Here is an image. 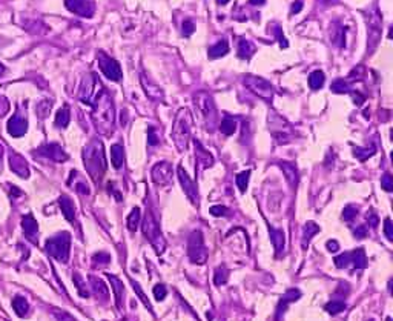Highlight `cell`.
<instances>
[{"label":"cell","instance_id":"6da1fadb","mask_svg":"<svg viewBox=\"0 0 393 321\" xmlns=\"http://www.w3.org/2000/svg\"><path fill=\"white\" fill-rule=\"evenodd\" d=\"M91 106H92V120L97 131L102 134L112 133V128L115 123V108L108 91L103 89Z\"/></svg>","mask_w":393,"mask_h":321},{"label":"cell","instance_id":"7a4b0ae2","mask_svg":"<svg viewBox=\"0 0 393 321\" xmlns=\"http://www.w3.org/2000/svg\"><path fill=\"white\" fill-rule=\"evenodd\" d=\"M83 160H85V167L88 169L92 180L95 183H99L106 172V159H105L103 143L99 140H94L91 145H88L83 151Z\"/></svg>","mask_w":393,"mask_h":321},{"label":"cell","instance_id":"3957f363","mask_svg":"<svg viewBox=\"0 0 393 321\" xmlns=\"http://www.w3.org/2000/svg\"><path fill=\"white\" fill-rule=\"evenodd\" d=\"M191 131H192V114L189 109L183 108L177 112L172 125V140L175 148L180 153H185L189 146L191 140Z\"/></svg>","mask_w":393,"mask_h":321},{"label":"cell","instance_id":"277c9868","mask_svg":"<svg viewBox=\"0 0 393 321\" xmlns=\"http://www.w3.org/2000/svg\"><path fill=\"white\" fill-rule=\"evenodd\" d=\"M142 228H143V234L145 237L151 241V244L155 248L157 254H163L165 252V248H166V240L163 238L162 235V231H160V226H159V221L157 218L154 217V214L151 211H146L145 214V220L142 223Z\"/></svg>","mask_w":393,"mask_h":321},{"label":"cell","instance_id":"5b68a950","mask_svg":"<svg viewBox=\"0 0 393 321\" xmlns=\"http://www.w3.org/2000/svg\"><path fill=\"white\" fill-rule=\"evenodd\" d=\"M243 83L246 85V88L253 92L257 97L263 99L264 102H272L273 99V86L263 77H258V75H252V74H247L244 75L243 79Z\"/></svg>","mask_w":393,"mask_h":321},{"label":"cell","instance_id":"8992f818","mask_svg":"<svg viewBox=\"0 0 393 321\" xmlns=\"http://www.w3.org/2000/svg\"><path fill=\"white\" fill-rule=\"evenodd\" d=\"M194 105H195L196 111L200 112V117L212 125L217 119V109H215V103L212 100V97L207 92H196L194 96Z\"/></svg>","mask_w":393,"mask_h":321},{"label":"cell","instance_id":"52a82bcc","mask_svg":"<svg viewBox=\"0 0 393 321\" xmlns=\"http://www.w3.org/2000/svg\"><path fill=\"white\" fill-rule=\"evenodd\" d=\"M188 255H189L191 261L195 263V265H204L206 263V260H207V249L204 246L201 231H194L189 235V240H188Z\"/></svg>","mask_w":393,"mask_h":321},{"label":"cell","instance_id":"ba28073f","mask_svg":"<svg viewBox=\"0 0 393 321\" xmlns=\"http://www.w3.org/2000/svg\"><path fill=\"white\" fill-rule=\"evenodd\" d=\"M46 249L52 257L58 258L60 261H66L68 255H69V234L63 232V234L48 240Z\"/></svg>","mask_w":393,"mask_h":321},{"label":"cell","instance_id":"9c48e42d","mask_svg":"<svg viewBox=\"0 0 393 321\" xmlns=\"http://www.w3.org/2000/svg\"><path fill=\"white\" fill-rule=\"evenodd\" d=\"M103 85L102 82L97 79L95 74H89L86 79H85V83L82 86V92H80V100L88 103V105H92L94 100L100 96V92L103 91Z\"/></svg>","mask_w":393,"mask_h":321},{"label":"cell","instance_id":"30bf717a","mask_svg":"<svg viewBox=\"0 0 393 321\" xmlns=\"http://www.w3.org/2000/svg\"><path fill=\"white\" fill-rule=\"evenodd\" d=\"M99 66L102 72L112 82H120L122 80V68L119 62L112 57H109L105 52H99Z\"/></svg>","mask_w":393,"mask_h":321},{"label":"cell","instance_id":"8fae6325","mask_svg":"<svg viewBox=\"0 0 393 321\" xmlns=\"http://www.w3.org/2000/svg\"><path fill=\"white\" fill-rule=\"evenodd\" d=\"M177 174H179V178H180V183H182V186H183L185 194L188 195V198L191 200V203L198 207V206H200V195H198L195 183H194L192 178L188 175V172L183 169V166H179V167H177Z\"/></svg>","mask_w":393,"mask_h":321},{"label":"cell","instance_id":"7c38bea8","mask_svg":"<svg viewBox=\"0 0 393 321\" xmlns=\"http://www.w3.org/2000/svg\"><path fill=\"white\" fill-rule=\"evenodd\" d=\"M151 177L155 184H160V186L168 184L172 178V164L169 161L157 163L151 171Z\"/></svg>","mask_w":393,"mask_h":321},{"label":"cell","instance_id":"4fadbf2b","mask_svg":"<svg viewBox=\"0 0 393 321\" xmlns=\"http://www.w3.org/2000/svg\"><path fill=\"white\" fill-rule=\"evenodd\" d=\"M140 83H142V86H143V89H145V92H146V96L152 100V102H163L165 100V92H163V89L157 85V83H154L146 74H140Z\"/></svg>","mask_w":393,"mask_h":321},{"label":"cell","instance_id":"5bb4252c","mask_svg":"<svg viewBox=\"0 0 393 321\" xmlns=\"http://www.w3.org/2000/svg\"><path fill=\"white\" fill-rule=\"evenodd\" d=\"M65 6L82 17H92L94 14V3L91 0H65Z\"/></svg>","mask_w":393,"mask_h":321},{"label":"cell","instance_id":"9a60e30c","mask_svg":"<svg viewBox=\"0 0 393 321\" xmlns=\"http://www.w3.org/2000/svg\"><path fill=\"white\" fill-rule=\"evenodd\" d=\"M28 131V122L20 114H14L8 122V133L12 137H22Z\"/></svg>","mask_w":393,"mask_h":321},{"label":"cell","instance_id":"2e32d148","mask_svg":"<svg viewBox=\"0 0 393 321\" xmlns=\"http://www.w3.org/2000/svg\"><path fill=\"white\" fill-rule=\"evenodd\" d=\"M300 297H301V292H300L298 289H289V291H287V292L283 295V298L280 300V303H278V308H277V315H275V321L281 320V317H283V315H284V312H286V308H287L290 303L297 301Z\"/></svg>","mask_w":393,"mask_h":321},{"label":"cell","instance_id":"e0dca14e","mask_svg":"<svg viewBox=\"0 0 393 321\" xmlns=\"http://www.w3.org/2000/svg\"><path fill=\"white\" fill-rule=\"evenodd\" d=\"M278 164H280L287 183L290 184V187H297V184H298V169H297V166L290 161H280Z\"/></svg>","mask_w":393,"mask_h":321},{"label":"cell","instance_id":"ac0fdd59","mask_svg":"<svg viewBox=\"0 0 393 321\" xmlns=\"http://www.w3.org/2000/svg\"><path fill=\"white\" fill-rule=\"evenodd\" d=\"M269 232H270L272 244L275 248V254L280 255L284 249V244H286V235H284L283 229H275V228H269Z\"/></svg>","mask_w":393,"mask_h":321},{"label":"cell","instance_id":"d6986e66","mask_svg":"<svg viewBox=\"0 0 393 321\" xmlns=\"http://www.w3.org/2000/svg\"><path fill=\"white\" fill-rule=\"evenodd\" d=\"M108 278L111 281V288L114 289V295H115V303H117V308L122 309L123 308V292H125V288L122 285V281L115 277V275H111L108 274Z\"/></svg>","mask_w":393,"mask_h":321},{"label":"cell","instance_id":"ffe728a7","mask_svg":"<svg viewBox=\"0 0 393 321\" xmlns=\"http://www.w3.org/2000/svg\"><path fill=\"white\" fill-rule=\"evenodd\" d=\"M58 201H60V207H62L63 215L66 217L68 221L72 223V221L75 220V207H74V203H72L66 195H62Z\"/></svg>","mask_w":393,"mask_h":321},{"label":"cell","instance_id":"44dd1931","mask_svg":"<svg viewBox=\"0 0 393 321\" xmlns=\"http://www.w3.org/2000/svg\"><path fill=\"white\" fill-rule=\"evenodd\" d=\"M43 154L55 161H65L68 159V156L63 153V149L58 145H55V143H51V145L45 146L43 148Z\"/></svg>","mask_w":393,"mask_h":321},{"label":"cell","instance_id":"7402d4cb","mask_svg":"<svg viewBox=\"0 0 393 321\" xmlns=\"http://www.w3.org/2000/svg\"><path fill=\"white\" fill-rule=\"evenodd\" d=\"M350 263H353L355 269H364L367 266V257L363 248H358L357 251L350 252Z\"/></svg>","mask_w":393,"mask_h":321},{"label":"cell","instance_id":"603a6c76","mask_svg":"<svg viewBox=\"0 0 393 321\" xmlns=\"http://www.w3.org/2000/svg\"><path fill=\"white\" fill-rule=\"evenodd\" d=\"M318 232H320V226L317 223H313V221H307V224L303 229V241H301L303 248H307V244L310 243L313 235L318 234Z\"/></svg>","mask_w":393,"mask_h":321},{"label":"cell","instance_id":"cb8c5ba5","mask_svg":"<svg viewBox=\"0 0 393 321\" xmlns=\"http://www.w3.org/2000/svg\"><path fill=\"white\" fill-rule=\"evenodd\" d=\"M111 161L115 169H120L125 163V151L120 145H112L111 146Z\"/></svg>","mask_w":393,"mask_h":321},{"label":"cell","instance_id":"d4e9b609","mask_svg":"<svg viewBox=\"0 0 393 321\" xmlns=\"http://www.w3.org/2000/svg\"><path fill=\"white\" fill-rule=\"evenodd\" d=\"M227 51H229V45H227V42L226 40H220V42H217L213 46H210L209 48V57L210 59H218V57H223V55H226L227 54Z\"/></svg>","mask_w":393,"mask_h":321},{"label":"cell","instance_id":"484cf974","mask_svg":"<svg viewBox=\"0 0 393 321\" xmlns=\"http://www.w3.org/2000/svg\"><path fill=\"white\" fill-rule=\"evenodd\" d=\"M253 52H255L253 45H252L249 40L241 39L240 43H238V57H240V59H244V60H249V59L253 55Z\"/></svg>","mask_w":393,"mask_h":321},{"label":"cell","instance_id":"4316f807","mask_svg":"<svg viewBox=\"0 0 393 321\" xmlns=\"http://www.w3.org/2000/svg\"><path fill=\"white\" fill-rule=\"evenodd\" d=\"M324 82H326V75H324L323 71H313V72L309 75V86H310L312 89H320V88H323Z\"/></svg>","mask_w":393,"mask_h":321},{"label":"cell","instance_id":"83f0119b","mask_svg":"<svg viewBox=\"0 0 393 321\" xmlns=\"http://www.w3.org/2000/svg\"><path fill=\"white\" fill-rule=\"evenodd\" d=\"M139 223H140V209L134 207L126 218V226L131 232H135L139 229Z\"/></svg>","mask_w":393,"mask_h":321},{"label":"cell","instance_id":"f1b7e54d","mask_svg":"<svg viewBox=\"0 0 393 321\" xmlns=\"http://www.w3.org/2000/svg\"><path fill=\"white\" fill-rule=\"evenodd\" d=\"M91 283H92V289L95 292L97 297H103L105 301L108 300V286L102 281V280H97L95 277H91Z\"/></svg>","mask_w":393,"mask_h":321},{"label":"cell","instance_id":"f546056e","mask_svg":"<svg viewBox=\"0 0 393 321\" xmlns=\"http://www.w3.org/2000/svg\"><path fill=\"white\" fill-rule=\"evenodd\" d=\"M69 119H71V114H69V108L68 106H63L62 109H58L57 116H55V125L58 128H66L68 123H69Z\"/></svg>","mask_w":393,"mask_h":321},{"label":"cell","instance_id":"4dcf8cb0","mask_svg":"<svg viewBox=\"0 0 393 321\" xmlns=\"http://www.w3.org/2000/svg\"><path fill=\"white\" fill-rule=\"evenodd\" d=\"M220 131L224 136H232L237 131V122L233 119H230V117H224L221 125H220Z\"/></svg>","mask_w":393,"mask_h":321},{"label":"cell","instance_id":"1f68e13d","mask_svg":"<svg viewBox=\"0 0 393 321\" xmlns=\"http://www.w3.org/2000/svg\"><path fill=\"white\" fill-rule=\"evenodd\" d=\"M227 280H229V271H227L224 266L217 268V269H215V274H213V283H215L217 286H223V285L227 283Z\"/></svg>","mask_w":393,"mask_h":321},{"label":"cell","instance_id":"d6a6232c","mask_svg":"<svg viewBox=\"0 0 393 321\" xmlns=\"http://www.w3.org/2000/svg\"><path fill=\"white\" fill-rule=\"evenodd\" d=\"M249 178H250V171H243V172L237 174L235 181H237V186L241 192H246L247 184H249Z\"/></svg>","mask_w":393,"mask_h":321},{"label":"cell","instance_id":"836d02e7","mask_svg":"<svg viewBox=\"0 0 393 321\" xmlns=\"http://www.w3.org/2000/svg\"><path fill=\"white\" fill-rule=\"evenodd\" d=\"M195 153L196 156H198V160L203 161L204 163V166L207 167V166H210L212 164V157H210V154L200 145V142H196L195 140Z\"/></svg>","mask_w":393,"mask_h":321},{"label":"cell","instance_id":"e575fe53","mask_svg":"<svg viewBox=\"0 0 393 321\" xmlns=\"http://www.w3.org/2000/svg\"><path fill=\"white\" fill-rule=\"evenodd\" d=\"M332 42L338 46H344L346 45V28L337 26L333 34H332Z\"/></svg>","mask_w":393,"mask_h":321},{"label":"cell","instance_id":"d590c367","mask_svg":"<svg viewBox=\"0 0 393 321\" xmlns=\"http://www.w3.org/2000/svg\"><path fill=\"white\" fill-rule=\"evenodd\" d=\"M344 309H346V303L341 301V300H333V301H330V303L326 305V311H327L329 314H332V315H337V314L343 312Z\"/></svg>","mask_w":393,"mask_h":321},{"label":"cell","instance_id":"8d00e7d4","mask_svg":"<svg viewBox=\"0 0 393 321\" xmlns=\"http://www.w3.org/2000/svg\"><path fill=\"white\" fill-rule=\"evenodd\" d=\"M330 89L333 91V92H337V94H347V92H350L352 89H350V85L347 83V82H344V80H335L333 83H332V86H330Z\"/></svg>","mask_w":393,"mask_h":321},{"label":"cell","instance_id":"74e56055","mask_svg":"<svg viewBox=\"0 0 393 321\" xmlns=\"http://www.w3.org/2000/svg\"><path fill=\"white\" fill-rule=\"evenodd\" d=\"M23 229H25V232L31 237L32 234H35L37 232V223H35V220H34V217L32 215H26L25 218H23Z\"/></svg>","mask_w":393,"mask_h":321},{"label":"cell","instance_id":"f35d334b","mask_svg":"<svg viewBox=\"0 0 393 321\" xmlns=\"http://www.w3.org/2000/svg\"><path fill=\"white\" fill-rule=\"evenodd\" d=\"M375 154V148H372L370 151H369V148H355L353 149V156L357 157V159H360L361 161L367 160L369 157H372Z\"/></svg>","mask_w":393,"mask_h":321},{"label":"cell","instance_id":"ab89813d","mask_svg":"<svg viewBox=\"0 0 393 321\" xmlns=\"http://www.w3.org/2000/svg\"><path fill=\"white\" fill-rule=\"evenodd\" d=\"M357 215H358V209H357L355 206H352V204L346 206L344 211H343V218H344L346 221H352Z\"/></svg>","mask_w":393,"mask_h":321},{"label":"cell","instance_id":"60d3db41","mask_svg":"<svg viewBox=\"0 0 393 321\" xmlns=\"http://www.w3.org/2000/svg\"><path fill=\"white\" fill-rule=\"evenodd\" d=\"M349 265H350V252H347V254H341L340 257H337V258H335V266H337V268H340V269L347 268Z\"/></svg>","mask_w":393,"mask_h":321},{"label":"cell","instance_id":"b9f144b4","mask_svg":"<svg viewBox=\"0 0 393 321\" xmlns=\"http://www.w3.org/2000/svg\"><path fill=\"white\" fill-rule=\"evenodd\" d=\"M152 292H154V297H155L157 301H163V300L166 298V294H168L165 285H157V286H154Z\"/></svg>","mask_w":393,"mask_h":321},{"label":"cell","instance_id":"7bdbcfd3","mask_svg":"<svg viewBox=\"0 0 393 321\" xmlns=\"http://www.w3.org/2000/svg\"><path fill=\"white\" fill-rule=\"evenodd\" d=\"M132 288H134V291L137 292V295H139V298L142 300V303L145 305V308H148L151 312H152V306H151V303L148 301V298L145 297V294H143V291L140 289V286H139V283H135V281H132Z\"/></svg>","mask_w":393,"mask_h":321},{"label":"cell","instance_id":"ee69618b","mask_svg":"<svg viewBox=\"0 0 393 321\" xmlns=\"http://www.w3.org/2000/svg\"><path fill=\"white\" fill-rule=\"evenodd\" d=\"M14 309H15V312L18 314V315H25L26 314V309H28V305H26V301L23 300V298H17V300H14Z\"/></svg>","mask_w":393,"mask_h":321},{"label":"cell","instance_id":"f6af8a7d","mask_svg":"<svg viewBox=\"0 0 393 321\" xmlns=\"http://www.w3.org/2000/svg\"><path fill=\"white\" fill-rule=\"evenodd\" d=\"M381 186H383V189L387 191V192L393 191V180L390 174H384V175H383V178H381Z\"/></svg>","mask_w":393,"mask_h":321},{"label":"cell","instance_id":"bcb514c9","mask_svg":"<svg viewBox=\"0 0 393 321\" xmlns=\"http://www.w3.org/2000/svg\"><path fill=\"white\" fill-rule=\"evenodd\" d=\"M182 31H183V34H185L186 37L192 35V34H194V31H195V25H194V22H192V20H185V22H183V28H182Z\"/></svg>","mask_w":393,"mask_h":321},{"label":"cell","instance_id":"7dc6e473","mask_svg":"<svg viewBox=\"0 0 393 321\" xmlns=\"http://www.w3.org/2000/svg\"><path fill=\"white\" fill-rule=\"evenodd\" d=\"M384 234H386V237H387V240L389 241H392L393 240V223L390 218H387L386 221H384Z\"/></svg>","mask_w":393,"mask_h":321},{"label":"cell","instance_id":"c3c4849f","mask_svg":"<svg viewBox=\"0 0 393 321\" xmlns=\"http://www.w3.org/2000/svg\"><path fill=\"white\" fill-rule=\"evenodd\" d=\"M209 212L213 217H221V215H227V207L226 206H212Z\"/></svg>","mask_w":393,"mask_h":321},{"label":"cell","instance_id":"681fc988","mask_svg":"<svg viewBox=\"0 0 393 321\" xmlns=\"http://www.w3.org/2000/svg\"><path fill=\"white\" fill-rule=\"evenodd\" d=\"M148 143L151 145V146H155L157 143H159V139H157V134H155V129L151 126L149 129H148Z\"/></svg>","mask_w":393,"mask_h":321},{"label":"cell","instance_id":"f907efd6","mask_svg":"<svg viewBox=\"0 0 393 321\" xmlns=\"http://www.w3.org/2000/svg\"><path fill=\"white\" fill-rule=\"evenodd\" d=\"M275 34H277V39L280 40V46H281V48H287V46H289V43H287V40H286L284 34H281V29H280L278 26L275 28Z\"/></svg>","mask_w":393,"mask_h":321},{"label":"cell","instance_id":"816d5d0a","mask_svg":"<svg viewBox=\"0 0 393 321\" xmlns=\"http://www.w3.org/2000/svg\"><path fill=\"white\" fill-rule=\"evenodd\" d=\"M94 260H95V261H100V263L108 265V263L111 261V257H109L106 252H100V254H95V255H94Z\"/></svg>","mask_w":393,"mask_h":321},{"label":"cell","instance_id":"f5cc1de1","mask_svg":"<svg viewBox=\"0 0 393 321\" xmlns=\"http://www.w3.org/2000/svg\"><path fill=\"white\" fill-rule=\"evenodd\" d=\"M8 108H9V103L6 99L0 97V117L5 116V112H8Z\"/></svg>","mask_w":393,"mask_h":321},{"label":"cell","instance_id":"db71d44e","mask_svg":"<svg viewBox=\"0 0 393 321\" xmlns=\"http://www.w3.org/2000/svg\"><path fill=\"white\" fill-rule=\"evenodd\" d=\"M326 246H327V251H329V252H337V251L340 249V244H338V241H335V240H329Z\"/></svg>","mask_w":393,"mask_h":321},{"label":"cell","instance_id":"11a10c76","mask_svg":"<svg viewBox=\"0 0 393 321\" xmlns=\"http://www.w3.org/2000/svg\"><path fill=\"white\" fill-rule=\"evenodd\" d=\"M366 235H367V229L364 226H360V228L355 229V237L357 238H364Z\"/></svg>","mask_w":393,"mask_h":321},{"label":"cell","instance_id":"9f6ffc18","mask_svg":"<svg viewBox=\"0 0 393 321\" xmlns=\"http://www.w3.org/2000/svg\"><path fill=\"white\" fill-rule=\"evenodd\" d=\"M301 9H303V3H301L300 0H297V2L292 5V8H290V14H298Z\"/></svg>","mask_w":393,"mask_h":321},{"label":"cell","instance_id":"6f0895ef","mask_svg":"<svg viewBox=\"0 0 393 321\" xmlns=\"http://www.w3.org/2000/svg\"><path fill=\"white\" fill-rule=\"evenodd\" d=\"M367 220H369V223H370L372 228H377V226H378V217H377L374 212L367 214Z\"/></svg>","mask_w":393,"mask_h":321},{"label":"cell","instance_id":"680465c9","mask_svg":"<svg viewBox=\"0 0 393 321\" xmlns=\"http://www.w3.org/2000/svg\"><path fill=\"white\" fill-rule=\"evenodd\" d=\"M353 102H355V105H363L364 103V96H361L360 92H357V94H353Z\"/></svg>","mask_w":393,"mask_h":321},{"label":"cell","instance_id":"91938a15","mask_svg":"<svg viewBox=\"0 0 393 321\" xmlns=\"http://www.w3.org/2000/svg\"><path fill=\"white\" fill-rule=\"evenodd\" d=\"M250 3H252V5H263L264 0H250Z\"/></svg>","mask_w":393,"mask_h":321},{"label":"cell","instance_id":"94428289","mask_svg":"<svg viewBox=\"0 0 393 321\" xmlns=\"http://www.w3.org/2000/svg\"><path fill=\"white\" fill-rule=\"evenodd\" d=\"M217 2H218L220 5H226V3H227L229 0H217Z\"/></svg>","mask_w":393,"mask_h":321},{"label":"cell","instance_id":"6125c7cd","mask_svg":"<svg viewBox=\"0 0 393 321\" xmlns=\"http://www.w3.org/2000/svg\"><path fill=\"white\" fill-rule=\"evenodd\" d=\"M3 72H5V66H3V65L0 63V75H2Z\"/></svg>","mask_w":393,"mask_h":321},{"label":"cell","instance_id":"be15d7a7","mask_svg":"<svg viewBox=\"0 0 393 321\" xmlns=\"http://www.w3.org/2000/svg\"><path fill=\"white\" fill-rule=\"evenodd\" d=\"M387 321H392V318H387Z\"/></svg>","mask_w":393,"mask_h":321},{"label":"cell","instance_id":"e7e4bbea","mask_svg":"<svg viewBox=\"0 0 393 321\" xmlns=\"http://www.w3.org/2000/svg\"><path fill=\"white\" fill-rule=\"evenodd\" d=\"M0 156H2V153H0Z\"/></svg>","mask_w":393,"mask_h":321}]
</instances>
